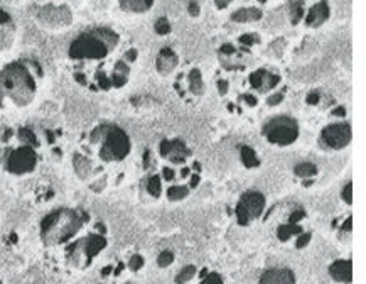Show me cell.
Masks as SVG:
<instances>
[{"label": "cell", "mask_w": 366, "mask_h": 284, "mask_svg": "<svg viewBox=\"0 0 366 284\" xmlns=\"http://www.w3.org/2000/svg\"><path fill=\"white\" fill-rule=\"evenodd\" d=\"M242 98L245 100V103H247V105H250V107H255V105L258 103V100L255 98L253 95H248V93H247V95H243Z\"/></svg>", "instance_id": "cell-43"}, {"label": "cell", "mask_w": 366, "mask_h": 284, "mask_svg": "<svg viewBox=\"0 0 366 284\" xmlns=\"http://www.w3.org/2000/svg\"><path fill=\"white\" fill-rule=\"evenodd\" d=\"M237 51L238 49L233 44H223V46L219 47V54L221 56H231V54H235Z\"/></svg>", "instance_id": "cell-36"}, {"label": "cell", "mask_w": 366, "mask_h": 284, "mask_svg": "<svg viewBox=\"0 0 366 284\" xmlns=\"http://www.w3.org/2000/svg\"><path fill=\"white\" fill-rule=\"evenodd\" d=\"M37 17H39L41 24H44V26H49V27L68 26V24L71 22V12L64 6H61V7H57V6H46V7H42L41 11H39Z\"/></svg>", "instance_id": "cell-11"}, {"label": "cell", "mask_w": 366, "mask_h": 284, "mask_svg": "<svg viewBox=\"0 0 366 284\" xmlns=\"http://www.w3.org/2000/svg\"><path fill=\"white\" fill-rule=\"evenodd\" d=\"M192 169L199 173L201 171V162H194V164H192Z\"/></svg>", "instance_id": "cell-49"}, {"label": "cell", "mask_w": 366, "mask_h": 284, "mask_svg": "<svg viewBox=\"0 0 366 284\" xmlns=\"http://www.w3.org/2000/svg\"><path fill=\"white\" fill-rule=\"evenodd\" d=\"M143 264H145V259H143V257L140 256V254H133V256L128 259L127 267H128V271L138 272V271H140V269L143 267Z\"/></svg>", "instance_id": "cell-27"}, {"label": "cell", "mask_w": 366, "mask_h": 284, "mask_svg": "<svg viewBox=\"0 0 366 284\" xmlns=\"http://www.w3.org/2000/svg\"><path fill=\"white\" fill-rule=\"evenodd\" d=\"M41 75L39 65L32 61H14L0 70V110L7 108V105H31L37 93L36 76Z\"/></svg>", "instance_id": "cell-4"}, {"label": "cell", "mask_w": 366, "mask_h": 284, "mask_svg": "<svg viewBox=\"0 0 366 284\" xmlns=\"http://www.w3.org/2000/svg\"><path fill=\"white\" fill-rule=\"evenodd\" d=\"M137 56H138L137 49H128V51H125V54H123V60L127 61V63H133V61L137 60Z\"/></svg>", "instance_id": "cell-39"}, {"label": "cell", "mask_w": 366, "mask_h": 284, "mask_svg": "<svg viewBox=\"0 0 366 284\" xmlns=\"http://www.w3.org/2000/svg\"><path fill=\"white\" fill-rule=\"evenodd\" d=\"M351 137H353V132H351L349 124H331L321 131L319 144L327 151H341L349 146Z\"/></svg>", "instance_id": "cell-9"}, {"label": "cell", "mask_w": 366, "mask_h": 284, "mask_svg": "<svg viewBox=\"0 0 366 284\" xmlns=\"http://www.w3.org/2000/svg\"><path fill=\"white\" fill-rule=\"evenodd\" d=\"M147 193L154 196V198H159L162 193V183H161V176L154 175L147 180Z\"/></svg>", "instance_id": "cell-25"}, {"label": "cell", "mask_w": 366, "mask_h": 284, "mask_svg": "<svg viewBox=\"0 0 366 284\" xmlns=\"http://www.w3.org/2000/svg\"><path fill=\"white\" fill-rule=\"evenodd\" d=\"M0 284H4V282H2V279H0Z\"/></svg>", "instance_id": "cell-52"}, {"label": "cell", "mask_w": 366, "mask_h": 284, "mask_svg": "<svg viewBox=\"0 0 366 284\" xmlns=\"http://www.w3.org/2000/svg\"><path fill=\"white\" fill-rule=\"evenodd\" d=\"M311 242V234L309 232H302V234H299V239H297V242H296V247L297 249H302V247H306L307 244Z\"/></svg>", "instance_id": "cell-34"}, {"label": "cell", "mask_w": 366, "mask_h": 284, "mask_svg": "<svg viewBox=\"0 0 366 284\" xmlns=\"http://www.w3.org/2000/svg\"><path fill=\"white\" fill-rule=\"evenodd\" d=\"M258 2H260V4H265V2H267V0H258Z\"/></svg>", "instance_id": "cell-51"}, {"label": "cell", "mask_w": 366, "mask_h": 284, "mask_svg": "<svg viewBox=\"0 0 366 284\" xmlns=\"http://www.w3.org/2000/svg\"><path fill=\"white\" fill-rule=\"evenodd\" d=\"M283 95H285V90H280V91H278V93L272 95V97H268L267 103L270 105V107H275V105L282 103V100H283Z\"/></svg>", "instance_id": "cell-35"}, {"label": "cell", "mask_w": 366, "mask_h": 284, "mask_svg": "<svg viewBox=\"0 0 366 284\" xmlns=\"http://www.w3.org/2000/svg\"><path fill=\"white\" fill-rule=\"evenodd\" d=\"M194 276H196V266H186V267H182L179 271V274L176 276V282L184 284L187 281H191Z\"/></svg>", "instance_id": "cell-26"}, {"label": "cell", "mask_w": 366, "mask_h": 284, "mask_svg": "<svg viewBox=\"0 0 366 284\" xmlns=\"http://www.w3.org/2000/svg\"><path fill=\"white\" fill-rule=\"evenodd\" d=\"M341 198H343V201L346 205L353 203V185H351V183H348V185L343 188V191H341Z\"/></svg>", "instance_id": "cell-32"}, {"label": "cell", "mask_w": 366, "mask_h": 284, "mask_svg": "<svg viewBox=\"0 0 366 284\" xmlns=\"http://www.w3.org/2000/svg\"><path fill=\"white\" fill-rule=\"evenodd\" d=\"M209 271L208 269H203V271H201V274H199V279H203V277H206V274H208Z\"/></svg>", "instance_id": "cell-50"}, {"label": "cell", "mask_w": 366, "mask_h": 284, "mask_svg": "<svg viewBox=\"0 0 366 284\" xmlns=\"http://www.w3.org/2000/svg\"><path fill=\"white\" fill-rule=\"evenodd\" d=\"M118 4L125 12L140 14V12H147L152 7L154 0H118Z\"/></svg>", "instance_id": "cell-18"}, {"label": "cell", "mask_w": 366, "mask_h": 284, "mask_svg": "<svg viewBox=\"0 0 366 284\" xmlns=\"http://www.w3.org/2000/svg\"><path fill=\"white\" fill-rule=\"evenodd\" d=\"M218 91H219V95L228 93V81H226V80H218Z\"/></svg>", "instance_id": "cell-42"}, {"label": "cell", "mask_w": 366, "mask_h": 284, "mask_svg": "<svg viewBox=\"0 0 366 284\" xmlns=\"http://www.w3.org/2000/svg\"><path fill=\"white\" fill-rule=\"evenodd\" d=\"M41 139L29 125L0 129V171L26 176L41 162Z\"/></svg>", "instance_id": "cell-1"}, {"label": "cell", "mask_w": 366, "mask_h": 284, "mask_svg": "<svg viewBox=\"0 0 366 284\" xmlns=\"http://www.w3.org/2000/svg\"><path fill=\"white\" fill-rule=\"evenodd\" d=\"M304 232V229L301 227L299 223H282V225H278V229H277V239L280 240V242H287L288 239L294 237V235H299V234H302Z\"/></svg>", "instance_id": "cell-20"}, {"label": "cell", "mask_w": 366, "mask_h": 284, "mask_svg": "<svg viewBox=\"0 0 366 284\" xmlns=\"http://www.w3.org/2000/svg\"><path fill=\"white\" fill-rule=\"evenodd\" d=\"M187 11H189V16L191 17H197V16H199V4L194 2V0H191L189 7H187Z\"/></svg>", "instance_id": "cell-38"}, {"label": "cell", "mask_w": 366, "mask_h": 284, "mask_svg": "<svg viewBox=\"0 0 366 284\" xmlns=\"http://www.w3.org/2000/svg\"><path fill=\"white\" fill-rule=\"evenodd\" d=\"M162 176H164V180H166V181H172V180H174V176H176V173H174L172 167H164Z\"/></svg>", "instance_id": "cell-41"}, {"label": "cell", "mask_w": 366, "mask_h": 284, "mask_svg": "<svg viewBox=\"0 0 366 284\" xmlns=\"http://www.w3.org/2000/svg\"><path fill=\"white\" fill-rule=\"evenodd\" d=\"M288 14H290L292 26H297L304 17V2L302 0H292L290 6H288Z\"/></svg>", "instance_id": "cell-23"}, {"label": "cell", "mask_w": 366, "mask_h": 284, "mask_svg": "<svg viewBox=\"0 0 366 284\" xmlns=\"http://www.w3.org/2000/svg\"><path fill=\"white\" fill-rule=\"evenodd\" d=\"M331 115L332 117H344L346 115V108L344 107H336L331 110Z\"/></svg>", "instance_id": "cell-44"}, {"label": "cell", "mask_w": 366, "mask_h": 284, "mask_svg": "<svg viewBox=\"0 0 366 284\" xmlns=\"http://www.w3.org/2000/svg\"><path fill=\"white\" fill-rule=\"evenodd\" d=\"M240 157H242L243 166L248 167V169H253V167H258L262 164V161H260V157L257 156L255 149L250 146H242V149H240Z\"/></svg>", "instance_id": "cell-19"}, {"label": "cell", "mask_w": 366, "mask_h": 284, "mask_svg": "<svg viewBox=\"0 0 366 284\" xmlns=\"http://www.w3.org/2000/svg\"><path fill=\"white\" fill-rule=\"evenodd\" d=\"M154 29H156V32L159 36H167L171 32V24H169V21H167L166 17H161V19H157V21H156V26H154Z\"/></svg>", "instance_id": "cell-28"}, {"label": "cell", "mask_w": 366, "mask_h": 284, "mask_svg": "<svg viewBox=\"0 0 366 284\" xmlns=\"http://www.w3.org/2000/svg\"><path fill=\"white\" fill-rule=\"evenodd\" d=\"M189 175H191V169H189V167H182V169H181V178H187Z\"/></svg>", "instance_id": "cell-48"}, {"label": "cell", "mask_w": 366, "mask_h": 284, "mask_svg": "<svg viewBox=\"0 0 366 284\" xmlns=\"http://www.w3.org/2000/svg\"><path fill=\"white\" fill-rule=\"evenodd\" d=\"M329 4L326 0H321V2H317L316 6L311 7V11L306 17V24L309 27H319L329 19Z\"/></svg>", "instance_id": "cell-16"}, {"label": "cell", "mask_w": 366, "mask_h": 284, "mask_svg": "<svg viewBox=\"0 0 366 284\" xmlns=\"http://www.w3.org/2000/svg\"><path fill=\"white\" fill-rule=\"evenodd\" d=\"M258 284H296V274L287 267H272L260 276Z\"/></svg>", "instance_id": "cell-12"}, {"label": "cell", "mask_w": 366, "mask_h": 284, "mask_svg": "<svg viewBox=\"0 0 366 284\" xmlns=\"http://www.w3.org/2000/svg\"><path fill=\"white\" fill-rule=\"evenodd\" d=\"M177 63H179V58L174 51L171 49V47H162L161 52H159L157 56V61H156V68L161 75H169L172 71L176 70Z\"/></svg>", "instance_id": "cell-15"}, {"label": "cell", "mask_w": 366, "mask_h": 284, "mask_svg": "<svg viewBox=\"0 0 366 284\" xmlns=\"http://www.w3.org/2000/svg\"><path fill=\"white\" fill-rule=\"evenodd\" d=\"M93 223V218L83 208L61 206L49 211L39 225V239L47 254L54 252L71 239Z\"/></svg>", "instance_id": "cell-3"}, {"label": "cell", "mask_w": 366, "mask_h": 284, "mask_svg": "<svg viewBox=\"0 0 366 284\" xmlns=\"http://www.w3.org/2000/svg\"><path fill=\"white\" fill-rule=\"evenodd\" d=\"M231 2H233V0H214V4L218 9H226Z\"/></svg>", "instance_id": "cell-45"}, {"label": "cell", "mask_w": 366, "mask_h": 284, "mask_svg": "<svg viewBox=\"0 0 366 284\" xmlns=\"http://www.w3.org/2000/svg\"><path fill=\"white\" fill-rule=\"evenodd\" d=\"M187 195H189V188L184 185H174V186H169V190H167V198L171 201L184 200Z\"/></svg>", "instance_id": "cell-24"}, {"label": "cell", "mask_w": 366, "mask_h": 284, "mask_svg": "<svg viewBox=\"0 0 366 284\" xmlns=\"http://www.w3.org/2000/svg\"><path fill=\"white\" fill-rule=\"evenodd\" d=\"M319 100H321V95H319V91H311L309 95H307V98H306V102L309 103V105H317L319 103Z\"/></svg>", "instance_id": "cell-37"}, {"label": "cell", "mask_w": 366, "mask_h": 284, "mask_svg": "<svg viewBox=\"0 0 366 284\" xmlns=\"http://www.w3.org/2000/svg\"><path fill=\"white\" fill-rule=\"evenodd\" d=\"M201 284H225V282H223V277L218 272H208L206 277L201 279Z\"/></svg>", "instance_id": "cell-31"}, {"label": "cell", "mask_w": 366, "mask_h": 284, "mask_svg": "<svg viewBox=\"0 0 366 284\" xmlns=\"http://www.w3.org/2000/svg\"><path fill=\"white\" fill-rule=\"evenodd\" d=\"M187 80H189V90L192 91L194 95H203L204 91V83H203V76H201V71L194 68L191 70L189 76H187Z\"/></svg>", "instance_id": "cell-21"}, {"label": "cell", "mask_w": 366, "mask_h": 284, "mask_svg": "<svg viewBox=\"0 0 366 284\" xmlns=\"http://www.w3.org/2000/svg\"><path fill=\"white\" fill-rule=\"evenodd\" d=\"M120 37L115 31L108 27H95L90 31H85L71 42L68 56L69 60L76 61L78 65H83L86 61H98L95 73H105L108 75L103 68V61L112 54V51L118 46ZM110 76V75H108ZM91 81V80H90ZM90 85V83H88Z\"/></svg>", "instance_id": "cell-6"}, {"label": "cell", "mask_w": 366, "mask_h": 284, "mask_svg": "<svg viewBox=\"0 0 366 284\" xmlns=\"http://www.w3.org/2000/svg\"><path fill=\"white\" fill-rule=\"evenodd\" d=\"M306 216V210L304 208H297V210H294L290 216H288V223H299L302 218Z\"/></svg>", "instance_id": "cell-33"}, {"label": "cell", "mask_w": 366, "mask_h": 284, "mask_svg": "<svg viewBox=\"0 0 366 284\" xmlns=\"http://www.w3.org/2000/svg\"><path fill=\"white\" fill-rule=\"evenodd\" d=\"M199 181H201V178H199V175H194L191 178V188H196L197 185H199Z\"/></svg>", "instance_id": "cell-47"}, {"label": "cell", "mask_w": 366, "mask_h": 284, "mask_svg": "<svg viewBox=\"0 0 366 284\" xmlns=\"http://www.w3.org/2000/svg\"><path fill=\"white\" fill-rule=\"evenodd\" d=\"M159 152H161L162 157L169 159L172 164H182L191 156V149L181 139H174V141L164 139L161 146H159Z\"/></svg>", "instance_id": "cell-10"}, {"label": "cell", "mask_w": 366, "mask_h": 284, "mask_svg": "<svg viewBox=\"0 0 366 284\" xmlns=\"http://www.w3.org/2000/svg\"><path fill=\"white\" fill-rule=\"evenodd\" d=\"M265 210V196L260 191H247L240 196V201L237 203L235 213L237 220L242 227H247L257 218H260Z\"/></svg>", "instance_id": "cell-8"}, {"label": "cell", "mask_w": 366, "mask_h": 284, "mask_svg": "<svg viewBox=\"0 0 366 284\" xmlns=\"http://www.w3.org/2000/svg\"><path fill=\"white\" fill-rule=\"evenodd\" d=\"M149 166H151V151H145V154H143V169H149Z\"/></svg>", "instance_id": "cell-46"}, {"label": "cell", "mask_w": 366, "mask_h": 284, "mask_svg": "<svg viewBox=\"0 0 366 284\" xmlns=\"http://www.w3.org/2000/svg\"><path fill=\"white\" fill-rule=\"evenodd\" d=\"M238 42H240V44H242L243 47H252L253 44H258V42H260V37H258V34H255V32H248V34L240 36Z\"/></svg>", "instance_id": "cell-29"}, {"label": "cell", "mask_w": 366, "mask_h": 284, "mask_svg": "<svg viewBox=\"0 0 366 284\" xmlns=\"http://www.w3.org/2000/svg\"><path fill=\"white\" fill-rule=\"evenodd\" d=\"M83 147L78 152L95 156L102 164L122 162L132 151L128 134L115 124H100L85 136Z\"/></svg>", "instance_id": "cell-5"}, {"label": "cell", "mask_w": 366, "mask_h": 284, "mask_svg": "<svg viewBox=\"0 0 366 284\" xmlns=\"http://www.w3.org/2000/svg\"><path fill=\"white\" fill-rule=\"evenodd\" d=\"M107 227L103 222H95L86 227L83 232L71 239L54 252L47 254L56 267L66 269L71 272H81L93 266L100 254L107 249Z\"/></svg>", "instance_id": "cell-2"}, {"label": "cell", "mask_w": 366, "mask_h": 284, "mask_svg": "<svg viewBox=\"0 0 366 284\" xmlns=\"http://www.w3.org/2000/svg\"><path fill=\"white\" fill-rule=\"evenodd\" d=\"M172 262H174V254H172L171 250H162V252L159 254V257H157L159 267H167V266H171Z\"/></svg>", "instance_id": "cell-30"}, {"label": "cell", "mask_w": 366, "mask_h": 284, "mask_svg": "<svg viewBox=\"0 0 366 284\" xmlns=\"http://www.w3.org/2000/svg\"><path fill=\"white\" fill-rule=\"evenodd\" d=\"M329 276L334 279L336 282L349 284L353 281V264L349 259H338L329 266Z\"/></svg>", "instance_id": "cell-14"}, {"label": "cell", "mask_w": 366, "mask_h": 284, "mask_svg": "<svg viewBox=\"0 0 366 284\" xmlns=\"http://www.w3.org/2000/svg\"><path fill=\"white\" fill-rule=\"evenodd\" d=\"M262 11L257 7H247V9H240V11L231 14V21L238 22V24H245V22H257L262 19Z\"/></svg>", "instance_id": "cell-17"}, {"label": "cell", "mask_w": 366, "mask_h": 284, "mask_svg": "<svg viewBox=\"0 0 366 284\" xmlns=\"http://www.w3.org/2000/svg\"><path fill=\"white\" fill-rule=\"evenodd\" d=\"M263 137L273 146H290L299 139V124L290 115H277L263 124Z\"/></svg>", "instance_id": "cell-7"}, {"label": "cell", "mask_w": 366, "mask_h": 284, "mask_svg": "<svg viewBox=\"0 0 366 284\" xmlns=\"http://www.w3.org/2000/svg\"><path fill=\"white\" fill-rule=\"evenodd\" d=\"M11 21H12L11 14H7L6 11H2V9H0V26H9Z\"/></svg>", "instance_id": "cell-40"}, {"label": "cell", "mask_w": 366, "mask_h": 284, "mask_svg": "<svg viewBox=\"0 0 366 284\" xmlns=\"http://www.w3.org/2000/svg\"><path fill=\"white\" fill-rule=\"evenodd\" d=\"M248 81L255 90L262 91V93H267V91H270L272 88H275V86L280 83V76L268 73L267 70H257L255 73L250 75Z\"/></svg>", "instance_id": "cell-13"}, {"label": "cell", "mask_w": 366, "mask_h": 284, "mask_svg": "<svg viewBox=\"0 0 366 284\" xmlns=\"http://www.w3.org/2000/svg\"><path fill=\"white\" fill-rule=\"evenodd\" d=\"M294 175L302 178V180L314 178L317 175V166L312 164V162H299V164L294 167Z\"/></svg>", "instance_id": "cell-22"}]
</instances>
